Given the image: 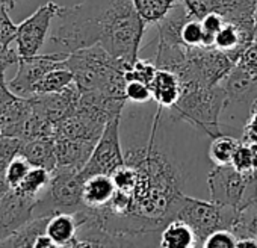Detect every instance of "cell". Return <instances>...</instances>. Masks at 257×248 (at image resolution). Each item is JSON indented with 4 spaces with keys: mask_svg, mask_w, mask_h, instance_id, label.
<instances>
[{
    "mask_svg": "<svg viewBox=\"0 0 257 248\" xmlns=\"http://www.w3.org/2000/svg\"><path fill=\"white\" fill-rule=\"evenodd\" d=\"M65 64L82 92L100 89L113 98L127 101L125 71L131 64L115 58L100 44L70 53Z\"/></svg>",
    "mask_w": 257,
    "mask_h": 248,
    "instance_id": "cell-1",
    "label": "cell"
},
{
    "mask_svg": "<svg viewBox=\"0 0 257 248\" xmlns=\"http://www.w3.org/2000/svg\"><path fill=\"white\" fill-rule=\"evenodd\" d=\"M109 2L110 0H83L73 7H59L58 25L50 35V43L56 52L70 55L98 44Z\"/></svg>",
    "mask_w": 257,
    "mask_h": 248,
    "instance_id": "cell-2",
    "label": "cell"
},
{
    "mask_svg": "<svg viewBox=\"0 0 257 248\" xmlns=\"http://www.w3.org/2000/svg\"><path fill=\"white\" fill-rule=\"evenodd\" d=\"M146 28L147 23L137 13L134 0H110L98 44L115 58L132 65L138 59Z\"/></svg>",
    "mask_w": 257,
    "mask_h": 248,
    "instance_id": "cell-3",
    "label": "cell"
},
{
    "mask_svg": "<svg viewBox=\"0 0 257 248\" xmlns=\"http://www.w3.org/2000/svg\"><path fill=\"white\" fill-rule=\"evenodd\" d=\"M224 88L219 85L203 86L197 82L183 83L179 101L170 107V118L186 121L210 138L222 135L219 116L224 106Z\"/></svg>",
    "mask_w": 257,
    "mask_h": 248,
    "instance_id": "cell-4",
    "label": "cell"
},
{
    "mask_svg": "<svg viewBox=\"0 0 257 248\" xmlns=\"http://www.w3.org/2000/svg\"><path fill=\"white\" fill-rule=\"evenodd\" d=\"M224 88V106L219 116L222 134L242 138L245 124L257 101V77L243 73L236 65L221 82Z\"/></svg>",
    "mask_w": 257,
    "mask_h": 248,
    "instance_id": "cell-5",
    "label": "cell"
},
{
    "mask_svg": "<svg viewBox=\"0 0 257 248\" xmlns=\"http://www.w3.org/2000/svg\"><path fill=\"white\" fill-rule=\"evenodd\" d=\"M239 215V209L234 206L219 204L213 200H201L189 195H183L176 218L186 222L195 233L198 246H203L204 240L213 231L219 228L231 230Z\"/></svg>",
    "mask_w": 257,
    "mask_h": 248,
    "instance_id": "cell-6",
    "label": "cell"
},
{
    "mask_svg": "<svg viewBox=\"0 0 257 248\" xmlns=\"http://www.w3.org/2000/svg\"><path fill=\"white\" fill-rule=\"evenodd\" d=\"M83 176L80 171L68 167H56L52 171V180L43 195L38 198L32 216H52L59 212L74 213L83 204Z\"/></svg>",
    "mask_w": 257,
    "mask_h": 248,
    "instance_id": "cell-7",
    "label": "cell"
},
{
    "mask_svg": "<svg viewBox=\"0 0 257 248\" xmlns=\"http://www.w3.org/2000/svg\"><path fill=\"white\" fill-rule=\"evenodd\" d=\"M233 67L234 61L216 47H188L186 65L177 76L182 85L197 82L203 86H215Z\"/></svg>",
    "mask_w": 257,
    "mask_h": 248,
    "instance_id": "cell-8",
    "label": "cell"
},
{
    "mask_svg": "<svg viewBox=\"0 0 257 248\" xmlns=\"http://www.w3.org/2000/svg\"><path fill=\"white\" fill-rule=\"evenodd\" d=\"M121 116H115L104 126V131L97 141L89 161L80 171L83 179L94 174L112 176L119 167L125 164L124 152L121 146Z\"/></svg>",
    "mask_w": 257,
    "mask_h": 248,
    "instance_id": "cell-9",
    "label": "cell"
},
{
    "mask_svg": "<svg viewBox=\"0 0 257 248\" xmlns=\"http://www.w3.org/2000/svg\"><path fill=\"white\" fill-rule=\"evenodd\" d=\"M59 7L61 5L55 2H47L19 25L16 43L17 52L22 58L38 55L49 35L52 20L56 19Z\"/></svg>",
    "mask_w": 257,
    "mask_h": 248,
    "instance_id": "cell-10",
    "label": "cell"
},
{
    "mask_svg": "<svg viewBox=\"0 0 257 248\" xmlns=\"http://www.w3.org/2000/svg\"><path fill=\"white\" fill-rule=\"evenodd\" d=\"M68 55L67 53H46V55H34V56H26L19 61V71L16 77L8 82V86L11 91H14L19 95L23 97H31L34 85L43 79L49 71L59 68L65 65Z\"/></svg>",
    "mask_w": 257,
    "mask_h": 248,
    "instance_id": "cell-11",
    "label": "cell"
},
{
    "mask_svg": "<svg viewBox=\"0 0 257 248\" xmlns=\"http://www.w3.org/2000/svg\"><path fill=\"white\" fill-rule=\"evenodd\" d=\"M210 200L239 209L245 191V177L233 165H213L207 174Z\"/></svg>",
    "mask_w": 257,
    "mask_h": 248,
    "instance_id": "cell-12",
    "label": "cell"
},
{
    "mask_svg": "<svg viewBox=\"0 0 257 248\" xmlns=\"http://www.w3.org/2000/svg\"><path fill=\"white\" fill-rule=\"evenodd\" d=\"M80 95L82 91L79 89L76 82H73L70 86L59 92L34 94L31 95V101L37 113L53 124H58L76 110Z\"/></svg>",
    "mask_w": 257,
    "mask_h": 248,
    "instance_id": "cell-13",
    "label": "cell"
},
{
    "mask_svg": "<svg viewBox=\"0 0 257 248\" xmlns=\"http://www.w3.org/2000/svg\"><path fill=\"white\" fill-rule=\"evenodd\" d=\"M35 204L37 200L20 195L16 189L0 198V243L32 218Z\"/></svg>",
    "mask_w": 257,
    "mask_h": 248,
    "instance_id": "cell-14",
    "label": "cell"
},
{
    "mask_svg": "<svg viewBox=\"0 0 257 248\" xmlns=\"http://www.w3.org/2000/svg\"><path fill=\"white\" fill-rule=\"evenodd\" d=\"M106 124H101L80 112H73L62 121L56 124L55 138H70V140H82L92 144H97L100 140Z\"/></svg>",
    "mask_w": 257,
    "mask_h": 248,
    "instance_id": "cell-15",
    "label": "cell"
},
{
    "mask_svg": "<svg viewBox=\"0 0 257 248\" xmlns=\"http://www.w3.org/2000/svg\"><path fill=\"white\" fill-rule=\"evenodd\" d=\"M95 144L82 141V140H70V138H55L56 159L58 167H68L77 171H82L89 161Z\"/></svg>",
    "mask_w": 257,
    "mask_h": 248,
    "instance_id": "cell-16",
    "label": "cell"
},
{
    "mask_svg": "<svg viewBox=\"0 0 257 248\" xmlns=\"http://www.w3.org/2000/svg\"><path fill=\"white\" fill-rule=\"evenodd\" d=\"M153 101L164 109L173 107L182 95V82L179 76L170 70L159 68L153 82L150 83Z\"/></svg>",
    "mask_w": 257,
    "mask_h": 248,
    "instance_id": "cell-17",
    "label": "cell"
},
{
    "mask_svg": "<svg viewBox=\"0 0 257 248\" xmlns=\"http://www.w3.org/2000/svg\"><path fill=\"white\" fill-rule=\"evenodd\" d=\"M20 155H23L31 162L32 167H41L49 171H53L58 167L53 137H44V138L23 141Z\"/></svg>",
    "mask_w": 257,
    "mask_h": 248,
    "instance_id": "cell-18",
    "label": "cell"
},
{
    "mask_svg": "<svg viewBox=\"0 0 257 248\" xmlns=\"http://www.w3.org/2000/svg\"><path fill=\"white\" fill-rule=\"evenodd\" d=\"M115 192V183L112 176L107 174H94L85 179L83 182V204L86 207L98 209L106 206Z\"/></svg>",
    "mask_w": 257,
    "mask_h": 248,
    "instance_id": "cell-19",
    "label": "cell"
},
{
    "mask_svg": "<svg viewBox=\"0 0 257 248\" xmlns=\"http://www.w3.org/2000/svg\"><path fill=\"white\" fill-rule=\"evenodd\" d=\"M77 228H79V222L74 213L59 212L50 216L46 233L55 240L56 246L71 248L77 236Z\"/></svg>",
    "mask_w": 257,
    "mask_h": 248,
    "instance_id": "cell-20",
    "label": "cell"
},
{
    "mask_svg": "<svg viewBox=\"0 0 257 248\" xmlns=\"http://www.w3.org/2000/svg\"><path fill=\"white\" fill-rule=\"evenodd\" d=\"M50 216H32L28 222H25L22 227H19L13 234H10L2 243H0V248H26L31 246L34 248L35 240L46 233L47 228V222H49Z\"/></svg>",
    "mask_w": 257,
    "mask_h": 248,
    "instance_id": "cell-21",
    "label": "cell"
},
{
    "mask_svg": "<svg viewBox=\"0 0 257 248\" xmlns=\"http://www.w3.org/2000/svg\"><path fill=\"white\" fill-rule=\"evenodd\" d=\"M159 246L162 248H194L198 246L195 233L182 219L170 221L161 231Z\"/></svg>",
    "mask_w": 257,
    "mask_h": 248,
    "instance_id": "cell-22",
    "label": "cell"
},
{
    "mask_svg": "<svg viewBox=\"0 0 257 248\" xmlns=\"http://www.w3.org/2000/svg\"><path fill=\"white\" fill-rule=\"evenodd\" d=\"M50 180H52V171L41 168V167H32L29 170V173L25 176V179L20 182V185L14 189L20 195L34 198L38 201V198L43 195V192L50 185Z\"/></svg>",
    "mask_w": 257,
    "mask_h": 248,
    "instance_id": "cell-23",
    "label": "cell"
},
{
    "mask_svg": "<svg viewBox=\"0 0 257 248\" xmlns=\"http://www.w3.org/2000/svg\"><path fill=\"white\" fill-rule=\"evenodd\" d=\"M74 82V76L71 73V70L65 65L55 68L52 71H49L43 79H40L34 88H32V94H49V92H59L62 89H65L67 86H70Z\"/></svg>",
    "mask_w": 257,
    "mask_h": 248,
    "instance_id": "cell-24",
    "label": "cell"
},
{
    "mask_svg": "<svg viewBox=\"0 0 257 248\" xmlns=\"http://www.w3.org/2000/svg\"><path fill=\"white\" fill-rule=\"evenodd\" d=\"M240 141V138L228 134L212 138V143L209 146V161L213 165H231L233 155Z\"/></svg>",
    "mask_w": 257,
    "mask_h": 248,
    "instance_id": "cell-25",
    "label": "cell"
},
{
    "mask_svg": "<svg viewBox=\"0 0 257 248\" xmlns=\"http://www.w3.org/2000/svg\"><path fill=\"white\" fill-rule=\"evenodd\" d=\"M134 5L140 17L147 23H159L165 19L176 5V0H134Z\"/></svg>",
    "mask_w": 257,
    "mask_h": 248,
    "instance_id": "cell-26",
    "label": "cell"
},
{
    "mask_svg": "<svg viewBox=\"0 0 257 248\" xmlns=\"http://www.w3.org/2000/svg\"><path fill=\"white\" fill-rule=\"evenodd\" d=\"M236 237L252 236L257 237V200L239 209L237 219L231 228Z\"/></svg>",
    "mask_w": 257,
    "mask_h": 248,
    "instance_id": "cell-27",
    "label": "cell"
},
{
    "mask_svg": "<svg viewBox=\"0 0 257 248\" xmlns=\"http://www.w3.org/2000/svg\"><path fill=\"white\" fill-rule=\"evenodd\" d=\"M158 65L155 59H137L125 71V79L128 80H140L144 83H152L156 73H158Z\"/></svg>",
    "mask_w": 257,
    "mask_h": 248,
    "instance_id": "cell-28",
    "label": "cell"
},
{
    "mask_svg": "<svg viewBox=\"0 0 257 248\" xmlns=\"http://www.w3.org/2000/svg\"><path fill=\"white\" fill-rule=\"evenodd\" d=\"M112 180H113L116 189L134 194V191L138 185V180H140V173L137 168L124 164L112 174Z\"/></svg>",
    "mask_w": 257,
    "mask_h": 248,
    "instance_id": "cell-29",
    "label": "cell"
},
{
    "mask_svg": "<svg viewBox=\"0 0 257 248\" xmlns=\"http://www.w3.org/2000/svg\"><path fill=\"white\" fill-rule=\"evenodd\" d=\"M200 20H201V26H203V32H204L203 47H215V38H216L218 32L222 29V26L225 25L224 17L218 13H209Z\"/></svg>",
    "mask_w": 257,
    "mask_h": 248,
    "instance_id": "cell-30",
    "label": "cell"
},
{
    "mask_svg": "<svg viewBox=\"0 0 257 248\" xmlns=\"http://www.w3.org/2000/svg\"><path fill=\"white\" fill-rule=\"evenodd\" d=\"M182 41L186 47H201L204 43V32L201 20L189 17L182 28Z\"/></svg>",
    "mask_w": 257,
    "mask_h": 248,
    "instance_id": "cell-31",
    "label": "cell"
},
{
    "mask_svg": "<svg viewBox=\"0 0 257 248\" xmlns=\"http://www.w3.org/2000/svg\"><path fill=\"white\" fill-rule=\"evenodd\" d=\"M31 168H32L31 162L20 153L10 162V165L5 170V174H7V180H8L11 189L17 188L20 185V182L25 179V176L29 173Z\"/></svg>",
    "mask_w": 257,
    "mask_h": 248,
    "instance_id": "cell-32",
    "label": "cell"
},
{
    "mask_svg": "<svg viewBox=\"0 0 257 248\" xmlns=\"http://www.w3.org/2000/svg\"><path fill=\"white\" fill-rule=\"evenodd\" d=\"M23 140L17 137L0 135V171H5L10 162L20 153Z\"/></svg>",
    "mask_w": 257,
    "mask_h": 248,
    "instance_id": "cell-33",
    "label": "cell"
},
{
    "mask_svg": "<svg viewBox=\"0 0 257 248\" xmlns=\"http://www.w3.org/2000/svg\"><path fill=\"white\" fill-rule=\"evenodd\" d=\"M125 98L131 103L144 104L153 100L152 88L149 83L140 82V80H128L125 86Z\"/></svg>",
    "mask_w": 257,
    "mask_h": 248,
    "instance_id": "cell-34",
    "label": "cell"
},
{
    "mask_svg": "<svg viewBox=\"0 0 257 248\" xmlns=\"http://www.w3.org/2000/svg\"><path fill=\"white\" fill-rule=\"evenodd\" d=\"M234 65L240 68L243 73L257 77V41L255 40L243 49Z\"/></svg>",
    "mask_w": 257,
    "mask_h": 248,
    "instance_id": "cell-35",
    "label": "cell"
},
{
    "mask_svg": "<svg viewBox=\"0 0 257 248\" xmlns=\"http://www.w3.org/2000/svg\"><path fill=\"white\" fill-rule=\"evenodd\" d=\"M10 10L4 5H0V44L10 47L13 41L17 38L19 26L10 19Z\"/></svg>",
    "mask_w": 257,
    "mask_h": 248,
    "instance_id": "cell-36",
    "label": "cell"
},
{
    "mask_svg": "<svg viewBox=\"0 0 257 248\" xmlns=\"http://www.w3.org/2000/svg\"><path fill=\"white\" fill-rule=\"evenodd\" d=\"M203 248H236V236L228 228H219L209 234Z\"/></svg>",
    "mask_w": 257,
    "mask_h": 248,
    "instance_id": "cell-37",
    "label": "cell"
},
{
    "mask_svg": "<svg viewBox=\"0 0 257 248\" xmlns=\"http://www.w3.org/2000/svg\"><path fill=\"white\" fill-rule=\"evenodd\" d=\"M231 165L240 171V173H248L252 171V161H251V150H249V144L245 141H240V144L237 146L233 159H231Z\"/></svg>",
    "mask_w": 257,
    "mask_h": 248,
    "instance_id": "cell-38",
    "label": "cell"
},
{
    "mask_svg": "<svg viewBox=\"0 0 257 248\" xmlns=\"http://www.w3.org/2000/svg\"><path fill=\"white\" fill-rule=\"evenodd\" d=\"M240 140L245 143H257V106L255 104H254L251 115L245 124V129H243Z\"/></svg>",
    "mask_w": 257,
    "mask_h": 248,
    "instance_id": "cell-39",
    "label": "cell"
},
{
    "mask_svg": "<svg viewBox=\"0 0 257 248\" xmlns=\"http://www.w3.org/2000/svg\"><path fill=\"white\" fill-rule=\"evenodd\" d=\"M236 248H257V237L252 236L236 237Z\"/></svg>",
    "mask_w": 257,
    "mask_h": 248,
    "instance_id": "cell-40",
    "label": "cell"
},
{
    "mask_svg": "<svg viewBox=\"0 0 257 248\" xmlns=\"http://www.w3.org/2000/svg\"><path fill=\"white\" fill-rule=\"evenodd\" d=\"M53 246H56V243H55V240L47 233L41 234L35 240V245H34V248H53Z\"/></svg>",
    "mask_w": 257,
    "mask_h": 248,
    "instance_id": "cell-41",
    "label": "cell"
},
{
    "mask_svg": "<svg viewBox=\"0 0 257 248\" xmlns=\"http://www.w3.org/2000/svg\"><path fill=\"white\" fill-rule=\"evenodd\" d=\"M10 189H11V186H10L8 180H7L5 171H0V198H2Z\"/></svg>",
    "mask_w": 257,
    "mask_h": 248,
    "instance_id": "cell-42",
    "label": "cell"
},
{
    "mask_svg": "<svg viewBox=\"0 0 257 248\" xmlns=\"http://www.w3.org/2000/svg\"><path fill=\"white\" fill-rule=\"evenodd\" d=\"M249 150H251V161H252V168L257 170V143H248Z\"/></svg>",
    "mask_w": 257,
    "mask_h": 248,
    "instance_id": "cell-43",
    "label": "cell"
},
{
    "mask_svg": "<svg viewBox=\"0 0 257 248\" xmlns=\"http://www.w3.org/2000/svg\"><path fill=\"white\" fill-rule=\"evenodd\" d=\"M16 2H17V0H0V5L7 7V8L11 11V10H14V7H16Z\"/></svg>",
    "mask_w": 257,
    "mask_h": 248,
    "instance_id": "cell-44",
    "label": "cell"
},
{
    "mask_svg": "<svg viewBox=\"0 0 257 248\" xmlns=\"http://www.w3.org/2000/svg\"><path fill=\"white\" fill-rule=\"evenodd\" d=\"M255 41H257V0H255Z\"/></svg>",
    "mask_w": 257,
    "mask_h": 248,
    "instance_id": "cell-45",
    "label": "cell"
},
{
    "mask_svg": "<svg viewBox=\"0 0 257 248\" xmlns=\"http://www.w3.org/2000/svg\"><path fill=\"white\" fill-rule=\"evenodd\" d=\"M0 135H2V131H0Z\"/></svg>",
    "mask_w": 257,
    "mask_h": 248,
    "instance_id": "cell-46",
    "label": "cell"
}]
</instances>
